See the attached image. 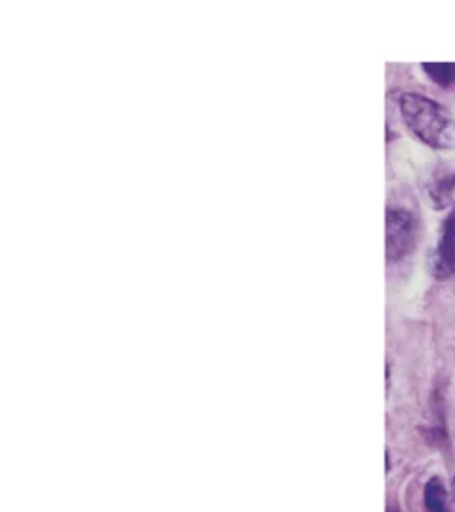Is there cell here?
<instances>
[{
  "mask_svg": "<svg viewBox=\"0 0 455 512\" xmlns=\"http://www.w3.org/2000/svg\"><path fill=\"white\" fill-rule=\"evenodd\" d=\"M399 107L409 130L422 143L436 150H447L454 146L455 121L450 112L436 100L429 96L406 93L400 96Z\"/></svg>",
  "mask_w": 455,
  "mask_h": 512,
  "instance_id": "6da1fadb",
  "label": "cell"
},
{
  "mask_svg": "<svg viewBox=\"0 0 455 512\" xmlns=\"http://www.w3.org/2000/svg\"><path fill=\"white\" fill-rule=\"evenodd\" d=\"M418 221L406 208H390L386 214V256L399 262L415 249Z\"/></svg>",
  "mask_w": 455,
  "mask_h": 512,
  "instance_id": "7a4b0ae2",
  "label": "cell"
},
{
  "mask_svg": "<svg viewBox=\"0 0 455 512\" xmlns=\"http://www.w3.org/2000/svg\"><path fill=\"white\" fill-rule=\"evenodd\" d=\"M434 274L440 280L452 278L455 274V207L448 214L441 228L440 242L436 249Z\"/></svg>",
  "mask_w": 455,
  "mask_h": 512,
  "instance_id": "3957f363",
  "label": "cell"
},
{
  "mask_svg": "<svg viewBox=\"0 0 455 512\" xmlns=\"http://www.w3.org/2000/svg\"><path fill=\"white\" fill-rule=\"evenodd\" d=\"M425 507L429 512H450V505H448L447 488L443 484L440 477L427 482L425 486Z\"/></svg>",
  "mask_w": 455,
  "mask_h": 512,
  "instance_id": "277c9868",
  "label": "cell"
},
{
  "mask_svg": "<svg viewBox=\"0 0 455 512\" xmlns=\"http://www.w3.org/2000/svg\"><path fill=\"white\" fill-rule=\"evenodd\" d=\"M429 192H431L432 203L436 207L441 208L448 205L455 192V171L438 176L429 187Z\"/></svg>",
  "mask_w": 455,
  "mask_h": 512,
  "instance_id": "5b68a950",
  "label": "cell"
},
{
  "mask_svg": "<svg viewBox=\"0 0 455 512\" xmlns=\"http://www.w3.org/2000/svg\"><path fill=\"white\" fill-rule=\"evenodd\" d=\"M427 77L441 88H452L455 84V63H424L422 64Z\"/></svg>",
  "mask_w": 455,
  "mask_h": 512,
  "instance_id": "8992f818",
  "label": "cell"
},
{
  "mask_svg": "<svg viewBox=\"0 0 455 512\" xmlns=\"http://www.w3.org/2000/svg\"><path fill=\"white\" fill-rule=\"evenodd\" d=\"M454 491H455V477H454Z\"/></svg>",
  "mask_w": 455,
  "mask_h": 512,
  "instance_id": "52a82bcc",
  "label": "cell"
},
{
  "mask_svg": "<svg viewBox=\"0 0 455 512\" xmlns=\"http://www.w3.org/2000/svg\"><path fill=\"white\" fill-rule=\"evenodd\" d=\"M390 512H395V511H390Z\"/></svg>",
  "mask_w": 455,
  "mask_h": 512,
  "instance_id": "ba28073f",
  "label": "cell"
}]
</instances>
